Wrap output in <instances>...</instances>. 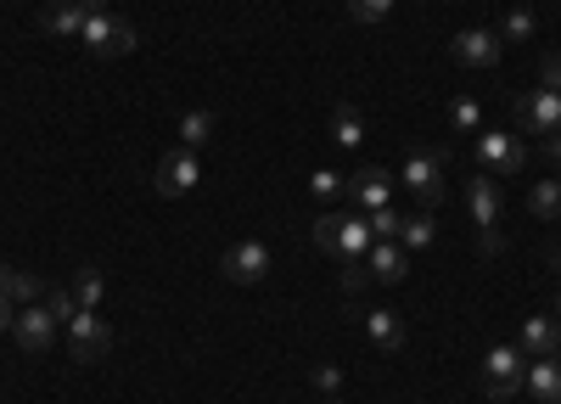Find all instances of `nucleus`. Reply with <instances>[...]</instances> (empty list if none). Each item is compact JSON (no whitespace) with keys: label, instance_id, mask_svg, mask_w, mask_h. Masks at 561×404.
Wrapping results in <instances>:
<instances>
[{"label":"nucleus","instance_id":"0eeeda50","mask_svg":"<svg viewBox=\"0 0 561 404\" xmlns=\"http://www.w3.org/2000/svg\"><path fill=\"white\" fill-rule=\"evenodd\" d=\"M62 337H68L73 359H84V366H96V359H107V348H113V332H107V321H102L96 309H79L73 321L62 326Z\"/></svg>","mask_w":561,"mask_h":404},{"label":"nucleus","instance_id":"a878e982","mask_svg":"<svg viewBox=\"0 0 561 404\" xmlns=\"http://www.w3.org/2000/svg\"><path fill=\"white\" fill-rule=\"evenodd\" d=\"M309 192H314L320 203H337V197L348 192V174H337V169H314V174H309Z\"/></svg>","mask_w":561,"mask_h":404},{"label":"nucleus","instance_id":"dca6fc26","mask_svg":"<svg viewBox=\"0 0 561 404\" xmlns=\"http://www.w3.org/2000/svg\"><path fill=\"white\" fill-rule=\"evenodd\" d=\"M523 388H528L539 404H561V359H556V354L534 359V366H528V377H523Z\"/></svg>","mask_w":561,"mask_h":404},{"label":"nucleus","instance_id":"bb28decb","mask_svg":"<svg viewBox=\"0 0 561 404\" xmlns=\"http://www.w3.org/2000/svg\"><path fill=\"white\" fill-rule=\"evenodd\" d=\"M449 124H455L460 135H478V124H483V107H478L472 96H455V102H449Z\"/></svg>","mask_w":561,"mask_h":404},{"label":"nucleus","instance_id":"7c9ffc66","mask_svg":"<svg viewBox=\"0 0 561 404\" xmlns=\"http://www.w3.org/2000/svg\"><path fill=\"white\" fill-rule=\"evenodd\" d=\"M539 90H556V96H561V51H550L539 62Z\"/></svg>","mask_w":561,"mask_h":404},{"label":"nucleus","instance_id":"c9c22d12","mask_svg":"<svg viewBox=\"0 0 561 404\" xmlns=\"http://www.w3.org/2000/svg\"><path fill=\"white\" fill-rule=\"evenodd\" d=\"M12 321H18V314H12V303L0 298V332H12Z\"/></svg>","mask_w":561,"mask_h":404},{"label":"nucleus","instance_id":"58836bf2","mask_svg":"<svg viewBox=\"0 0 561 404\" xmlns=\"http://www.w3.org/2000/svg\"><path fill=\"white\" fill-rule=\"evenodd\" d=\"M556 321H561V292H556Z\"/></svg>","mask_w":561,"mask_h":404},{"label":"nucleus","instance_id":"6e6552de","mask_svg":"<svg viewBox=\"0 0 561 404\" xmlns=\"http://www.w3.org/2000/svg\"><path fill=\"white\" fill-rule=\"evenodd\" d=\"M348 203H354V213H377V208H388L393 203V169H382V163H359L354 174H348V192H343Z\"/></svg>","mask_w":561,"mask_h":404},{"label":"nucleus","instance_id":"f03ea898","mask_svg":"<svg viewBox=\"0 0 561 404\" xmlns=\"http://www.w3.org/2000/svg\"><path fill=\"white\" fill-rule=\"evenodd\" d=\"M314 242L332 253L337 264H359L365 253H370V219L365 213H320L314 219Z\"/></svg>","mask_w":561,"mask_h":404},{"label":"nucleus","instance_id":"ddd939ff","mask_svg":"<svg viewBox=\"0 0 561 404\" xmlns=\"http://www.w3.org/2000/svg\"><path fill=\"white\" fill-rule=\"evenodd\" d=\"M365 269H370V281H377V287H399V281L410 276V253H404L399 242H370Z\"/></svg>","mask_w":561,"mask_h":404},{"label":"nucleus","instance_id":"39448f33","mask_svg":"<svg viewBox=\"0 0 561 404\" xmlns=\"http://www.w3.org/2000/svg\"><path fill=\"white\" fill-rule=\"evenodd\" d=\"M449 57H455L460 68H478V73H489V68H500V57H505V39H500V28H489V23H478V28H460V34L449 39Z\"/></svg>","mask_w":561,"mask_h":404},{"label":"nucleus","instance_id":"2eb2a0df","mask_svg":"<svg viewBox=\"0 0 561 404\" xmlns=\"http://www.w3.org/2000/svg\"><path fill=\"white\" fill-rule=\"evenodd\" d=\"M466 208H472L478 231H489V224H500V186H494V174H478V180H466Z\"/></svg>","mask_w":561,"mask_h":404},{"label":"nucleus","instance_id":"4c0bfd02","mask_svg":"<svg viewBox=\"0 0 561 404\" xmlns=\"http://www.w3.org/2000/svg\"><path fill=\"white\" fill-rule=\"evenodd\" d=\"M550 276H561V247L550 253Z\"/></svg>","mask_w":561,"mask_h":404},{"label":"nucleus","instance_id":"7ed1b4c3","mask_svg":"<svg viewBox=\"0 0 561 404\" xmlns=\"http://www.w3.org/2000/svg\"><path fill=\"white\" fill-rule=\"evenodd\" d=\"M523 377H528V359H523V348H517V343L489 348V359H483V388H489V399L511 404V399L523 393Z\"/></svg>","mask_w":561,"mask_h":404},{"label":"nucleus","instance_id":"72a5a7b5","mask_svg":"<svg viewBox=\"0 0 561 404\" xmlns=\"http://www.w3.org/2000/svg\"><path fill=\"white\" fill-rule=\"evenodd\" d=\"M500 247H505V231H500V224H489V231H478V253H483V258H494Z\"/></svg>","mask_w":561,"mask_h":404},{"label":"nucleus","instance_id":"f3484780","mask_svg":"<svg viewBox=\"0 0 561 404\" xmlns=\"http://www.w3.org/2000/svg\"><path fill=\"white\" fill-rule=\"evenodd\" d=\"M523 354H534V359H545V354H556L561 348V321H550V314H528L523 321V343H517Z\"/></svg>","mask_w":561,"mask_h":404},{"label":"nucleus","instance_id":"9b49d317","mask_svg":"<svg viewBox=\"0 0 561 404\" xmlns=\"http://www.w3.org/2000/svg\"><path fill=\"white\" fill-rule=\"evenodd\" d=\"M219 269H225V281H237V287H259L270 276V247L264 242H237V247H225Z\"/></svg>","mask_w":561,"mask_h":404},{"label":"nucleus","instance_id":"412c9836","mask_svg":"<svg viewBox=\"0 0 561 404\" xmlns=\"http://www.w3.org/2000/svg\"><path fill=\"white\" fill-rule=\"evenodd\" d=\"M433 242H438V219H433V208L410 213V219H404V231H399V247H404V253H421V247H433Z\"/></svg>","mask_w":561,"mask_h":404},{"label":"nucleus","instance_id":"393cba45","mask_svg":"<svg viewBox=\"0 0 561 404\" xmlns=\"http://www.w3.org/2000/svg\"><path fill=\"white\" fill-rule=\"evenodd\" d=\"M68 292H73V303H79V309H96V303H102V292H107L102 269H79V281H73Z\"/></svg>","mask_w":561,"mask_h":404},{"label":"nucleus","instance_id":"b1692460","mask_svg":"<svg viewBox=\"0 0 561 404\" xmlns=\"http://www.w3.org/2000/svg\"><path fill=\"white\" fill-rule=\"evenodd\" d=\"M370 219V242H399V231H404V213L388 203V208H377V213H365Z\"/></svg>","mask_w":561,"mask_h":404},{"label":"nucleus","instance_id":"5701e85b","mask_svg":"<svg viewBox=\"0 0 561 404\" xmlns=\"http://www.w3.org/2000/svg\"><path fill=\"white\" fill-rule=\"evenodd\" d=\"M528 208H534V219H561V180H539Z\"/></svg>","mask_w":561,"mask_h":404},{"label":"nucleus","instance_id":"f704fd0d","mask_svg":"<svg viewBox=\"0 0 561 404\" xmlns=\"http://www.w3.org/2000/svg\"><path fill=\"white\" fill-rule=\"evenodd\" d=\"M545 158H550V163H561V129H556V135H545Z\"/></svg>","mask_w":561,"mask_h":404},{"label":"nucleus","instance_id":"ea45409f","mask_svg":"<svg viewBox=\"0 0 561 404\" xmlns=\"http://www.w3.org/2000/svg\"><path fill=\"white\" fill-rule=\"evenodd\" d=\"M325 404H337V399H325Z\"/></svg>","mask_w":561,"mask_h":404},{"label":"nucleus","instance_id":"4be33fe9","mask_svg":"<svg viewBox=\"0 0 561 404\" xmlns=\"http://www.w3.org/2000/svg\"><path fill=\"white\" fill-rule=\"evenodd\" d=\"M208 135H214V113H203V107L197 113H180V147L197 152V147H208Z\"/></svg>","mask_w":561,"mask_h":404},{"label":"nucleus","instance_id":"f257e3e1","mask_svg":"<svg viewBox=\"0 0 561 404\" xmlns=\"http://www.w3.org/2000/svg\"><path fill=\"white\" fill-rule=\"evenodd\" d=\"M399 180L410 186V197L421 208L444 203V192H449V152L444 147H410L404 163H399Z\"/></svg>","mask_w":561,"mask_h":404},{"label":"nucleus","instance_id":"1a4fd4ad","mask_svg":"<svg viewBox=\"0 0 561 404\" xmlns=\"http://www.w3.org/2000/svg\"><path fill=\"white\" fill-rule=\"evenodd\" d=\"M478 163H483V174H523L528 147L505 129H478Z\"/></svg>","mask_w":561,"mask_h":404},{"label":"nucleus","instance_id":"cd10ccee","mask_svg":"<svg viewBox=\"0 0 561 404\" xmlns=\"http://www.w3.org/2000/svg\"><path fill=\"white\" fill-rule=\"evenodd\" d=\"M500 39H534V12H528V7H511V12H505Z\"/></svg>","mask_w":561,"mask_h":404},{"label":"nucleus","instance_id":"9d476101","mask_svg":"<svg viewBox=\"0 0 561 404\" xmlns=\"http://www.w3.org/2000/svg\"><path fill=\"white\" fill-rule=\"evenodd\" d=\"M12 337H18V348H28V354H45L57 337H62V321L51 314V303H28L18 321H12Z\"/></svg>","mask_w":561,"mask_h":404},{"label":"nucleus","instance_id":"a211bd4d","mask_svg":"<svg viewBox=\"0 0 561 404\" xmlns=\"http://www.w3.org/2000/svg\"><path fill=\"white\" fill-rule=\"evenodd\" d=\"M39 292H51V287H45L39 276H28V269H12V264H0V298H7V303H39Z\"/></svg>","mask_w":561,"mask_h":404},{"label":"nucleus","instance_id":"4468645a","mask_svg":"<svg viewBox=\"0 0 561 404\" xmlns=\"http://www.w3.org/2000/svg\"><path fill=\"white\" fill-rule=\"evenodd\" d=\"M359 321H365V337L377 343L382 354H399V348H404V314H393V309H365Z\"/></svg>","mask_w":561,"mask_h":404},{"label":"nucleus","instance_id":"a19ab883","mask_svg":"<svg viewBox=\"0 0 561 404\" xmlns=\"http://www.w3.org/2000/svg\"><path fill=\"white\" fill-rule=\"evenodd\" d=\"M489 404H500V399H489Z\"/></svg>","mask_w":561,"mask_h":404},{"label":"nucleus","instance_id":"473e14b6","mask_svg":"<svg viewBox=\"0 0 561 404\" xmlns=\"http://www.w3.org/2000/svg\"><path fill=\"white\" fill-rule=\"evenodd\" d=\"M45 303H51V314H57V321L68 326L73 321V314H79V303H73V292H51V298H45Z\"/></svg>","mask_w":561,"mask_h":404},{"label":"nucleus","instance_id":"c756f323","mask_svg":"<svg viewBox=\"0 0 561 404\" xmlns=\"http://www.w3.org/2000/svg\"><path fill=\"white\" fill-rule=\"evenodd\" d=\"M309 382H314V393H320V399H337L343 371H337V366H314V371H309Z\"/></svg>","mask_w":561,"mask_h":404},{"label":"nucleus","instance_id":"423d86ee","mask_svg":"<svg viewBox=\"0 0 561 404\" xmlns=\"http://www.w3.org/2000/svg\"><path fill=\"white\" fill-rule=\"evenodd\" d=\"M197 180H203V163H197V152H192V147L163 152V158H158V169H152L158 197H192V192H197Z\"/></svg>","mask_w":561,"mask_h":404},{"label":"nucleus","instance_id":"2f4dec72","mask_svg":"<svg viewBox=\"0 0 561 404\" xmlns=\"http://www.w3.org/2000/svg\"><path fill=\"white\" fill-rule=\"evenodd\" d=\"M370 287V269H365V258L359 264H343V292H365Z\"/></svg>","mask_w":561,"mask_h":404},{"label":"nucleus","instance_id":"c85d7f7f","mask_svg":"<svg viewBox=\"0 0 561 404\" xmlns=\"http://www.w3.org/2000/svg\"><path fill=\"white\" fill-rule=\"evenodd\" d=\"M393 12V0H348V18L354 23H382Z\"/></svg>","mask_w":561,"mask_h":404},{"label":"nucleus","instance_id":"6ab92c4d","mask_svg":"<svg viewBox=\"0 0 561 404\" xmlns=\"http://www.w3.org/2000/svg\"><path fill=\"white\" fill-rule=\"evenodd\" d=\"M332 147H337V152H359V147H365V113H359L354 102H343V107L332 113Z\"/></svg>","mask_w":561,"mask_h":404},{"label":"nucleus","instance_id":"20e7f679","mask_svg":"<svg viewBox=\"0 0 561 404\" xmlns=\"http://www.w3.org/2000/svg\"><path fill=\"white\" fill-rule=\"evenodd\" d=\"M79 39H84V51H90V57H102V62L135 51V28H129L124 18H113V12H90Z\"/></svg>","mask_w":561,"mask_h":404},{"label":"nucleus","instance_id":"f8f14e48","mask_svg":"<svg viewBox=\"0 0 561 404\" xmlns=\"http://www.w3.org/2000/svg\"><path fill=\"white\" fill-rule=\"evenodd\" d=\"M511 113H517V124L534 129V135H556L561 129V96L556 90H528V96L511 102Z\"/></svg>","mask_w":561,"mask_h":404},{"label":"nucleus","instance_id":"e433bc0d","mask_svg":"<svg viewBox=\"0 0 561 404\" xmlns=\"http://www.w3.org/2000/svg\"><path fill=\"white\" fill-rule=\"evenodd\" d=\"M79 7H84V12H107V0H79Z\"/></svg>","mask_w":561,"mask_h":404},{"label":"nucleus","instance_id":"aec40b11","mask_svg":"<svg viewBox=\"0 0 561 404\" xmlns=\"http://www.w3.org/2000/svg\"><path fill=\"white\" fill-rule=\"evenodd\" d=\"M84 7H79V0H51V7H45L39 12V28L45 34H84Z\"/></svg>","mask_w":561,"mask_h":404}]
</instances>
